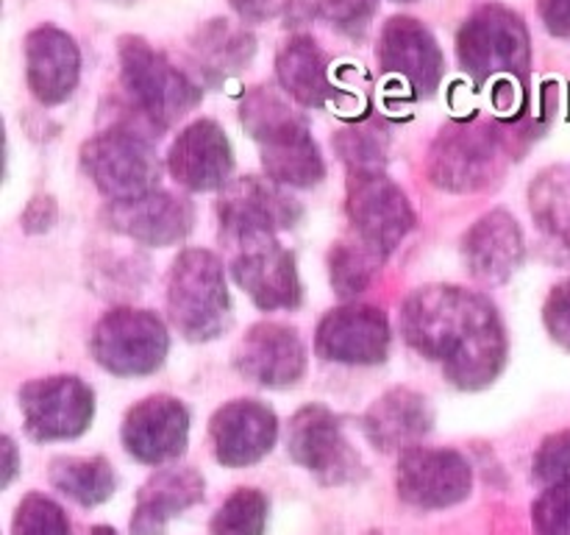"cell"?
<instances>
[{
	"instance_id": "obj_31",
	"label": "cell",
	"mask_w": 570,
	"mask_h": 535,
	"mask_svg": "<svg viewBox=\"0 0 570 535\" xmlns=\"http://www.w3.org/2000/svg\"><path fill=\"white\" fill-rule=\"evenodd\" d=\"M379 256L367 251L360 240L354 243H337L328 256V268H332V284L343 299L362 293L371 284L373 271L379 265Z\"/></svg>"
},
{
	"instance_id": "obj_9",
	"label": "cell",
	"mask_w": 570,
	"mask_h": 535,
	"mask_svg": "<svg viewBox=\"0 0 570 535\" xmlns=\"http://www.w3.org/2000/svg\"><path fill=\"white\" fill-rule=\"evenodd\" d=\"M501 139L482 123H451L429 156V176L451 193H476L501 173Z\"/></svg>"
},
{
	"instance_id": "obj_29",
	"label": "cell",
	"mask_w": 570,
	"mask_h": 535,
	"mask_svg": "<svg viewBox=\"0 0 570 535\" xmlns=\"http://www.w3.org/2000/svg\"><path fill=\"white\" fill-rule=\"evenodd\" d=\"M193 48L206 65V72L232 76V72L243 70L254 56V39L243 28H234L228 20H212L209 26L200 28Z\"/></svg>"
},
{
	"instance_id": "obj_3",
	"label": "cell",
	"mask_w": 570,
	"mask_h": 535,
	"mask_svg": "<svg viewBox=\"0 0 570 535\" xmlns=\"http://www.w3.org/2000/svg\"><path fill=\"white\" fill-rule=\"evenodd\" d=\"M167 312L187 340L204 343L228 327V301L223 262L206 249H189L178 254L167 273Z\"/></svg>"
},
{
	"instance_id": "obj_40",
	"label": "cell",
	"mask_w": 570,
	"mask_h": 535,
	"mask_svg": "<svg viewBox=\"0 0 570 535\" xmlns=\"http://www.w3.org/2000/svg\"><path fill=\"white\" fill-rule=\"evenodd\" d=\"M56 221V204L53 198H33L31 206L22 215V223H26L28 232H45V228L53 226Z\"/></svg>"
},
{
	"instance_id": "obj_24",
	"label": "cell",
	"mask_w": 570,
	"mask_h": 535,
	"mask_svg": "<svg viewBox=\"0 0 570 535\" xmlns=\"http://www.w3.org/2000/svg\"><path fill=\"white\" fill-rule=\"evenodd\" d=\"M462 254L479 282H507L523 260V232L504 210L488 212L462 240Z\"/></svg>"
},
{
	"instance_id": "obj_17",
	"label": "cell",
	"mask_w": 570,
	"mask_h": 535,
	"mask_svg": "<svg viewBox=\"0 0 570 535\" xmlns=\"http://www.w3.org/2000/svg\"><path fill=\"white\" fill-rule=\"evenodd\" d=\"M209 435L217 463L228 468L254 466L276 446L278 418L262 401L234 399L212 416Z\"/></svg>"
},
{
	"instance_id": "obj_36",
	"label": "cell",
	"mask_w": 570,
	"mask_h": 535,
	"mask_svg": "<svg viewBox=\"0 0 570 535\" xmlns=\"http://www.w3.org/2000/svg\"><path fill=\"white\" fill-rule=\"evenodd\" d=\"M321 9L328 20L343 31H365L376 11V0H321Z\"/></svg>"
},
{
	"instance_id": "obj_33",
	"label": "cell",
	"mask_w": 570,
	"mask_h": 535,
	"mask_svg": "<svg viewBox=\"0 0 570 535\" xmlns=\"http://www.w3.org/2000/svg\"><path fill=\"white\" fill-rule=\"evenodd\" d=\"M337 150L351 171H367V167L384 165L387 139H384L382 128L354 126V128H345V132H340Z\"/></svg>"
},
{
	"instance_id": "obj_39",
	"label": "cell",
	"mask_w": 570,
	"mask_h": 535,
	"mask_svg": "<svg viewBox=\"0 0 570 535\" xmlns=\"http://www.w3.org/2000/svg\"><path fill=\"white\" fill-rule=\"evenodd\" d=\"M243 20H267L276 17L289 0H228Z\"/></svg>"
},
{
	"instance_id": "obj_7",
	"label": "cell",
	"mask_w": 570,
	"mask_h": 535,
	"mask_svg": "<svg viewBox=\"0 0 570 535\" xmlns=\"http://www.w3.org/2000/svg\"><path fill=\"white\" fill-rule=\"evenodd\" d=\"M167 329L154 312L120 307L95 323L89 349L100 368L117 377H145L167 357Z\"/></svg>"
},
{
	"instance_id": "obj_37",
	"label": "cell",
	"mask_w": 570,
	"mask_h": 535,
	"mask_svg": "<svg viewBox=\"0 0 570 535\" xmlns=\"http://www.w3.org/2000/svg\"><path fill=\"white\" fill-rule=\"evenodd\" d=\"M543 321L549 334L554 338V343H560L562 349L570 351V279L551 290L549 301H546Z\"/></svg>"
},
{
	"instance_id": "obj_28",
	"label": "cell",
	"mask_w": 570,
	"mask_h": 535,
	"mask_svg": "<svg viewBox=\"0 0 570 535\" xmlns=\"http://www.w3.org/2000/svg\"><path fill=\"white\" fill-rule=\"evenodd\" d=\"M529 201L540 228L570 251V167H551L540 173L529 189Z\"/></svg>"
},
{
	"instance_id": "obj_22",
	"label": "cell",
	"mask_w": 570,
	"mask_h": 535,
	"mask_svg": "<svg viewBox=\"0 0 570 535\" xmlns=\"http://www.w3.org/2000/svg\"><path fill=\"white\" fill-rule=\"evenodd\" d=\"M78 48L70 33L59 28H37L26 39V76L33 98L45 106H56L72 95L78 84Z\"/></svg>"
},
{
	"instance_id": "obj_4",
	"label": "cell",
	"mask_w": 570,
	"mask_h": 535,
	"mask_svg": "<svg viewBox=\"0 0 570 535\" xmlns=\"http://www.w3.org/2000/svg\"><path fill=\"white\" fill-rule=\"evenodd\" d=\"M117 54L128 95L154 126H173L200 104V89L142 37H122Z\"/></svg>"
},
{
	"instance_id": "obj_27",
	"label": "cell",
	"mask_w": 570,
	"mask_h": 535,
	"mask_svg": "<svg viewBox=\"0 0 570 535\" xmlns=\"http://www.w3.org/2000/svg\"><path fill=\"white\" fill-rule=\"evenodd\" d=\"M50 485L78 505L95 507L111 499L117 477L106 457H56L50 463Z\"/></svg>"
},
{
	"instance_id": "obj_34",
	"label": "cell",
	"mask_w": 570,
	"mask_h": 535,
	"mask_svg": "<svg viewBox=\"0 0 570 535\" xmlns=\"http://www.w3.org/2000/svg\"><path fill=\"white\" fill-rule=\"evenodd\" d=\"M538 535H570V477L551 483L532 505Z\"/></svg>"
},
{
	"instance_id": "obj_19",
	"label": "cell",
	"mask_w": 570,
	"mask_h": 535,
	"mask_svg": "<svg viewBox=\"0 0 570 535\" xmlns=\"http://www.w3.org/2000/svg\"><path fill=\"white\" fill-rule=\"evenodd\" d=\"M234 154L228 137L215 120H195L170 145L167 171L181 187L209 193L228 184Z\"/></svg>"
},
{
	"instance_id": "obj_21",
	"label": "cell",
	"mask_w": 570,
	"mask_h": 535,
	"mask_svg": "<svg viewBox=\"0 0 570 535\" xmlns=\"http://www.w3.org/2000/svg\"><path fill=\"white\" fill-rule=\"evenodd\" d=\"M106 223L115 232L145 245H176L193 228V210L184 198H176L161 189L137 195L128 201H109Z\"/></svg>"
},
{
	"instance_id": "obj_35",
	"label": "cell",
	"mask_w": 570,
	"mask_h": 535,
	"mask_svg": "<svg viewBox=\"0 0 570 535\" xmlns=\"http://www.w3.org/2000/svg\"><path fill=\"white\" fill-rule=\"evenodd\" d=\"M534 477L551 485L570 477V429L549 435L534 455Z\"/></svg>"
},
{
	"instance_id": "obj_1",
	"label": "cell",
	"mask_w": 570,
	"mask_h": 535,
	"mask_svg": "<svg viewBox=\"0 0 570 535\" xmlns=\"http://www.w3.org/2000/svg\"><path fill=\"white\" fill-rule=\"evenodd\" d=\"M401 329L406 343L440 362L462 390L488 388L504 368V323L482 293L456 284L415 290L401 312Z\"/></svg>"
},
{
	"instance_id": "obj_38",
	"label": "cell",
	"mask_w": 570,
	"mask_h": 535,
	"mask_svg": "<svg viewBox=\"0 0 570 535\" xmlns=\"http://www.w3.org/2000/svg\"><path fill=\"white\" fill-rule=\"evenodd\" d=\"M546 28L557 37H570V0H538Z\"/></svg>"
},
{
	"instance_id": "obj_14",
	"label": "cell",
	"mask_w": 570,
	"mask_h": 535,
	"mask_svg": "<svg viewBox=\"0 0 570 535\" xmlns=\"http://www.w3.org/2000/svg\"><path fill=\"white\" fill-rule=\"evenodd\" d=\"M232 273L259 310H295L301 304V279L295 256L276 243V234L239 240Z\"/></svg>"
},
{
	"instance_id": "obj_44",
	"label": "cell",
	"mask_w": 570,
	"mask_h": 535,
	"mask_svg": "<svg viewBox=\"0 0 570 535\" xmlns=\"http://www.w3.org/2000/svg\"><path fill=\"white\" fill-rule=\"evenodd\" d=\"M401 3H406V0H401Z\"/></svg>"
},
{
	"instance_id": "obj_41",
	"label": "cell",
	"mask_w": 570,
	"mask_h": 535,
	"mask_svg": "<svg viewBox=\"0 0 570 535\" xmlns=\"http://www.w3.org/2000/svg\"><path fill=\"white\" fill-rule=\"evenodd\" d=\"M3 451H6L3 485H9L11 479H14V474H17V449H14V444H11V438H3Z\"/></svg>"
},
{
	"instance_id": "obj_42",
	"label": "cell",
	"mask_w": 570,
	"mask_h": 535,
	"mask_svg": "<svg viewBox=\"0 0 570 535\" xmlns=\"http://www.w3.org/2000/svg\"><path fill=\"white\" fill-rule=\"evenodd\" d=\"M89 535H117V533L111 527H106V524H98V527H92V533Z\"/></svg>"
},
{
	"instance_id": "obj_5",
	"label": "cell",
	"mask_w": 570,
	"mask_h": 535,
	"mask_svg": "<svg viewBox=\"0 0 570 535\" xmlns=\"http://www.w3.org/2000/svg\"><path fill=\"white\" fill-rule=\"evenodd\" d=\"M460 61L473 78H521L529 67V33L521 17L504 6L473 11L456 37Z\"/></svg>"
},
{
	"instance_id": "obj_10",
	"label": "cell",
	"mask_w": 570,
	"mask_h": 535,
	"mask_svg": "<svg viewBox=\"0 0 570 535\" xmlns=\"http://www.w3.org/2000/svg\"><path fill=\"white\" fill-rule=\"evenodd\" d=\"M20 410L33 440H72L95 416V393L78 377H45L20 388Z\"/></svg>"
},
{
	"instance_id": "obj_23",
	"label": "cell",
	"mask_w": 570,
	"mask_h": 535,
	"mask_svg": "<svg viewBox=\"0 0 570 535\" xmlns=\"http://www.w3.org/2000/svg\"><path fill=\"white\" fill-rule=\"evenodd\" d=\"M204 499V477L189 466L159 468L134 502L131 535H165L170 518Z\"/></svg>"
},
{
	"instance_id": "obj_11",
	"label": "cell",
	"mask_w": 570,
	"mask_h": 535,
	"mask_svg": "<svg viewBox=\"0 0 570 535\" xmlns=\"http://www.w3.org/2000/svg\"><path fill=\"white\" fill-rule=\"evenodd\" d=\"M399 496L412 507L443 510L468 499L473 488L471 463L454 449L410 446L399 460Z\"/></svg>"
},
{
	"instance_id": "obj_25",
	"label": "cell",
	"mask_w": 570,
	"mask_h": 535,
	"mask_svg": "<svg viewBox=\"0 0 570 535\" xmlns=\"http://www.w3.org/2000/svg\"><path fill=\"white\" fill-rule=\"evenodd\" d=\"M429 401L410 388H393L365 412V435L376 449L395 451L415 446L432 429Z\"/></svg>"
},
{
	"instance_id": "obj_12",
	"label": "cell",
	"mask_w": 570,
	"mask_h": 535,
	"mask_svg": "<svg viewBox=\"0 0 570 535\" xmlns=\"http://www.w3.org/2000/svg\"><path fill=\"white\" fill-rule=\"evenodd\" d=\"M287 451L321 483L340 485L360 474V455L345 440L337 416L321 405L301 407L289 421Z\"/></svg>"
},
{
	"instance_id": "obj_18",
	"label": "cell",
	"mask_w": 570,
	"mask_h": 535,
	"mask_svg": "<svg viewBox=\"0 0 570 535\" xmlns=\"http://www.w3.org/2000/svg\"><path fill=\"white\" fill-rule=\"evenodd\" d=\"M234 366L262 388H289L306 371V349L298 332L282 323H256L239 340Z\"/></svg>"
},
{
	"instance_id": "obj_15",
	"label": "cell",
	"mask_w": 570,
	"mask_h": 535,
	"mask_svg": "<svg viewBox=\"0 0 570 535\" xmlns=\"http://www.w3.org/2000/svg\"><path fill=\"white\" fill-rule=\"evenodd\" d=\"M315 351L323 360L345 366H376L390 351V323L371 304H345L328 312L317 327Z\"/></svg>"
},
{
	"instance_id": "obj_2",
	"label": "cell",
	"mask_w": 570,
	"mask_h": 535,
	"mask_svg": "<svg viewBox=\"0 0 570 535\" xmlns=\"http://www.w3.org/2000/svg\"><path fill=\"white\" fill-rule=\"evenodd\" d=\"M239 120L259 145L265 173L276 184L312 187L326 176L321 148L312 139L306 120L289 109L276 89H250L239 106Z\"/></svg>"
},
{
	"instance_id": "obj_32",
	"label": "cell",
	"mask_w": 570,
	"mask_h": 535,
	"mask_svg": "<svg viewBox=\"0 0 570 535\" xmlns=\"http://www.w3.org/2000/svg\"><path fill=\"white\" fill-rule=\"evenodd\" d=\"M11 535H72L70 518L45 494H28L17 505Z\"/></svg>"
},
{
	"instance_id": "obj_30",
	"label": "cell",
	"mask_w": 570,
	"mask_h": 535,
	"mask_svg": "<svg viewBox=\"0 0 570 535\" xmlns=\"http://www.w3.org/2000/svg\"><path fill=\"white\" fill-rule=\"evenodd\" d=\"M267 496L256 488H237L212 516V535H265Z\"/></svg>"
},
{
	"instance_id": "obj_6",
	"label": "cell",
	"mask_w": 570,
	"mask_h": 535,
	"mask_svg": "<svg viewBox=\"0 0 570 535\" xmlns=\"http://www.w3.org/2000/svg\"><path fill=\"white\" fill-rule=\"evenodd\" d=\"M83 171L109 201H128L159 184V159L137 128L117 126L98 134L81 148Z\"/></svg>"
},
{
	"instance_id": "obj_13",
	"label": "cell",
	"mask_w": 570,
	"mask_h": 535,
	"mask_svg": "<svg viewBox=\"0 0 570 535\" xmlns=\"http://www.w3.org/2000/svg\"><path fill=\"white\" fill-rule=\"evenodd\" d=\"M220 215V234L228 243L259 237V234H276L282 228H293L301 217V206L289 198L276 182L245 176L228 182L217 204Z\"/></svg>"
},
{
	"instance_id": "obj_16",
	"label": "cell",
	"mask_w": 570,
	"mask_h": 535,
	"mask_svg": "<svg viewBox=\"0 0 570 535\" xmlns=\"http://www.w3.org/2000/svg\"><path fill=\"white\" fill-rule=\"evenodd\" d=\"M189 438V412L173 396H148L128 410L122 421V446L134 460L161 466L184 455Z\"/></svg>"
},
{
	"instance_id": "obj_43",
	"label": "cell",
	"mask_w": 570,
	"mask_h": 535,
	"mask_svg": "<svg viewBox=\"0 0 570 535\" xmlns=\"http://www.w3.org/2000/svg\"><path fill=\"white\" fill-rule=\"evenodd\" d=\"M106 3H117V6H128V3H134V0H106Z\"/></svg>"
},
{
	"instance_id": "obj_20",
	"label": "cell",
	"mask_w": 570,
	"mask_h": 535,
	"mask_svg": "<svg viewBox=\"0 0 570 535\" xmlns=\"http://www.w3.org/2000/svg\"><path fill=\"white\" fill-rule=\"evenodd\" d=\"M384 72L401 78L417 95H432L443 78V50L438 39L412 17H393L379 39Z\"/></svg>"
},
{
	"instance_id": "obj_8",
	"label": "cell",
	"mask_w": 570,
	"mask_h": 535,
	"mask_svg": "<svg viewBox=\"0 0 570 535\" xmlns=\"http://www.w3.org/2000/svg\"><path fill=\"white\" fill-rule=\"evenodd\" d=\"M348 217L356 240L379 260L393 254L415 223L404 189L384 176L382 167L351 171Z\"/></svg>"
},
{
	"instance_id": "obj_26",
	"label": "cell",
	"mask_w": 570,
	"mask_h": 535,
	"mask_svg": "<svg viewBox=\"0 0 570 535\" xmlns=\"http://www.w3.org/2000/svg\"><path fill=\"white\" fill-rule=\"evenodd\" d=\"M278 81L301 106H328L340 98L328 76V59L309 37H295L278 50Z\"/></svg>"
}]
</instances>
